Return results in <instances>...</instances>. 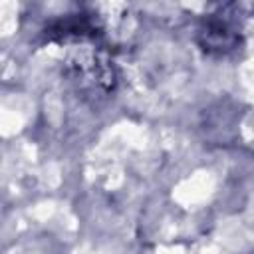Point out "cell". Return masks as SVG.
<instances>
[{
  "label": "cell",
  "instance_id": "2",
  "mask_svg": "<svg viewBox=\"0 0 254 254\" xmlns=\"http://www.w3.org/2000/svg\"><path fill=\"white\" fill-rule=\"evenodd\" d=\"M69 75L81 85L99 91H111L115 85L113 65L101 54H87V56H73L67 62Z\"/></svg>",
  "mask_w": 254,
  "mask_h": 254
},
{
  "label": "cell",
  "instance_id": "1",
  "mask_svg": "<svg viewBox=\"0 0 254 254\" xmlns=\"http://www.w3.org/2000/svg\"><path fill=\"white\" fill-rule=\"evenodd\" d=\"M230 16L232 14H226V10H220L218 14H210L200 22L196 30V42L206 54L224 56L238 48L240 32Z\"/></svg>",
  "mask_w": 254,
  "mask_h": 254
}]
</instances>
